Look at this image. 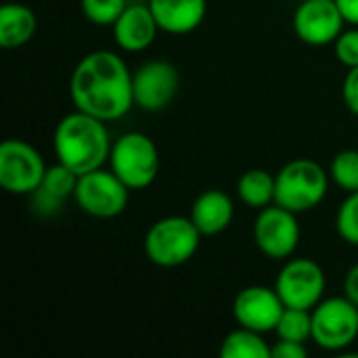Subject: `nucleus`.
Wrapping results in <instances>:
<instances>
[{"label": "nucleus", "instance_id": "obj_1", "mask_svg": "<svg viewBox=\"0 0 358 358\" xmlns=\"http://www.w3.org/2000/svg\"><path fill=\"white\" fill-rule=\"evenodd\" d=\"M76 109L103 122L124 117L134 107L132 71L111 50H94L82 57L69 80Z\"/></svg>", "mask_w": 358, "mask_h": 358}, {"label": "nucleus", "instance_id": "obj_2", "mask_svg": "<svg viewBox=\"0 0 358 358\" xmlns=\"http://www.w3.org/2000/svg\"><path fill=\"white\" fill-rule=\"evenodd\" d=\"M109 130L103 120L80 109L67 113L55 128L57 162L73 170L78 176L103 168L111 153Z\"/></svg>", "mask_w": 358, "mask_h": 358}, {"label": "nucleus", "instance_id": "obj_3", "mask_svg": "<svg viewBox=\"0 0 358 358\" xmlns=\"http://www.w3.org/2000/svg\"><path fill=\"white\" fill-rule=\"evenodd\" d=\"M329 176L313 159H292L275 176V203L296 214L310 212L325 199Z\"/></svg>", "mask_w": 358, "mask_h": 358}, {"label": "nucleus", "instance_id": "obj_4", "mask_svg": "<svg viewBox=\"0 0 358 358\" xmlns=\"http://www.w3.org/2000/svg\"><path fill=\"white\" fill-rule=\"evenodd\" d=\"M201 237L191 216H166L149 227L143 241L145 256L162 268H174L197 254Z\"/></svg>", "mask_w": 358, "mask_h": 358}, {"label": "nucleus", "instance_id": "obj_5", "mask_svg": "<svg viewBox=\"0 0 358 358\" xmlns=\"http://www.w3.org/2000/svg\"><path fill=\"white\" fill-rule=\"evenodd\" d=\"M109 166L130 191H141L157 178L159 153L151 136L143 132H126L113 143Z\"/></svg>", "mask_w": 358, "mask_h": 358}, {"label": "nucleus", "instance_id": "obj_6", "mask_svg": "<svg viewBox=\"0 0 358 358\" xmlns=\"http://www.w3.org/2000/svg\"><path fill=\"white\" fill-rule=\"evenodd\" d=\"M46 174L40 151L21 141L8 138L0 145V187L13 195H31Z\"/></svg>", "mask_w": 358, "mask_h": 358}, {"label": "nucleus", "instance_id": "obj_7", "mask_svg": "<svg viewBox=\"0 0 358 358\" xmlns=\"http://www.w3.org/2000/svg\"><path fill=\"white\" fill-rule=\"evenodd\" d=\"M78 208L94 218H115L128 208L130 189L113 170H92L78 178L73 193Z\"/></svg>", "mask_w": 358, "mask_h": 358}, {"label": "nucleus", "instance_id": "obj_8", "mask_svg": "<svg viewBox=\"0 0 358 358\" xmlns=\"http://www.w3.org/2000/svg\"><path fill=\"white\" fill-rule=\"evenodd\" d=\"M358 338V306L346 296L321 300L313 308V342L340 352Z\"/></svg>", "mask_w": 358, "mask_h": 358}, {"label": "nucleus", "instance_id": "obj_9", "mask_svg": "<svg viewBox=\"0 0 358 358\" xmlns=\"http://www.w3.org/2000/svg\"><path fill=\"white\" fill-rule=\"evenodd\" d=\"M325 273L310 258H294L285 262L275 281V289L287 308L313 310L325 294Z\"/></svg>", "mask_w": 358, "mask_h": 358}, {"label": "nucleus", "instance_id": "obj_10", "mask_svg": "<svg viewBox=\"0 0 358 358\" xmlns=\"http://www.w3.org/2000/svg\"><path fill=\"white\" fill-rule=\"evenodd\" d=\"M298 214L281 206H266L260 210L254 224V241L258 250L273 260L289 258L300 243Z\"/></svg>", "mask_w": 358, "mask_h": 358}, {"label": "nucleus", "instance_id": "obj_11", "mask_svg": "<svg viewBox=\"0 0 358 358\" xmlns=\"http://www.w3.org/2000/svg\"><path fill=\"white\" fill-rule=\"evenodd\" d=\"M180 88L178 69L162 59L143 63L132 73V94L134 105L143 111H162L166 109Z\"/></svg>", "mask_w": 358, "mask_h": 358}, {"label": "nucleus", "instance_id": "obj_12", "mask_svg": "<svg viewBox=\"0 0 358 358\" xmlns=\"http://www.w3.org/2000/svg\"><path fill=\"white\" fill-rule=\"evenodd\" d=\"M344 15L336 0H300L294 13L296 36L310 46H327L344 31Z\"/></svg>", "mask_w": 358, "mask_h": 358}, {"label": "nucleus", "instance_id": "obj_13", "mask_svg": "<svg viewBox=\"0 0 358 358\" xmlns=\"http://www.w3.org/2000/svg\"><path fill=\"white\" fill-rule=\"evenodd\" d=\"M283 310L285 304L277 289L264 285H250L241 289L233 302V317L239 327H248L258 334L275 331Z\"/></svg>", "mask_w": 358, "mask_h": 358}, {"label": "nucleus", "instance_id": "obj_14", "mask_svg": "<svg viewBox=\"0 0 358 358\" xmlns=\"http://www.w3.org/2000/svg\"><path fill=\"white\" fill-rule=\"evenodd\" d=\"M111 27H113V38L117 46L126 52L147 50L159 31V25L151 13V6L145 2L128 4L126 10L117 17V21Z\"/></svg>", "mask_w": 358, "mask_h": 358}, {"label": "nucleus", "instance_id": "obj_15", "mask_svg": "<svg viewBox=\"0 0 358 358\" xmlns=\"http://www.w3.org/2000/svg\"><path fill=\"white\" fill-rule=\"evenodd\" d=\"M78 174L69 170L63 164H55L46 168V174L40 182V187L31 193V206L40 216H55L61 208L63 201L73 197L76 187H78Z\"/></svg>", "mask_w": 358, "mask_h": 358}, {"label": "nucleus", "instance_id": "obj_16", "mask_svg": "<svg viewBox=\"0 0 358 358\" xmlns=\"http://www.w3.org/2000/svg\"><path fill=\"white\" fill-rule=\"evenodd\" d=\"M149 6L159 29L176 36L197 29L208 10L206 0H149Z\"/></svg>", "mask_w": 358, "mask_h": 358}, {"label": "nucleus", "instance_id": "obj_17", "mask_svg": "<svg viewBox=\"0 0 358 358\" xmlns=\"http://www.w3.org/2000/svg\"><path fill=\"white\" fill-rule=\"evenodd\" d=\"M233 199L220 189H210L201 193L191 208V220L203 237H214L227 231L233 222Z\"/></svg>", "mask_w": 358, "mask_h": 358}, {"label": "nucleus", "instance_id": "obj_18", "mask_svg": "<svg viewBox=\"0 0 358 358\" xmlns=\"http://www.w3.org/2000/svg\"><path fill=\"white\" fill-rule=\"evenodd\" d=\"M38 27L34 10L19 2H8L0 8V46L19 48L27 44Z\"/></svg>", "mask_w": 358, "mask_h": 358}, {"label": "nucleus", "instance_id": "obj_19", "mask_svg": "<svg viewBox=\"0 0 358 358\" xmlns=\"http://www.w3.org/2000/svg\"><path fill=\"white\" fill-rule=\"evenodd\" d=\"M239 199L250 208H266L275 203V176L262 168H252L241 174L237 182Z\"/></svg>", "mask_w": 358, "mask_h": 358}, {"label": "nucleus", "instance_id": "obj_20", "mask_svg": "<svg viewBox=\"0 0 358 358\" xmlns=\"http://www.w3.org/2000/svg\"><path fill=\"white\" fill-rule=\"evenodd\" d=\"M220 357L222 358H273L271 357V346L264 342L262 334L239 327L231 331L220 346Z\"/></svg>", "mask_w": 358, "mask_h": 358}, {"label": "nucleus", "instance_id": "obj_21", "mask_svg": "<svg viewBox=\"0 0 358 358\" xmlns=\"http://www.w3.org/2000/svg\"><path fill=\"white\" fill-rule=\"evenodd\" d=\"M275 334L279 340H292V342H302V344L313 340V310L285 306Z\"/></svg>", "mask_w": 358, "mask_h": 358}, {"label": "nucleus", "instance_id": "obj_22", "mask_svg": "<svg viewBox=\"0 0 358 358\" xmlns=\"http://www.w3.org/2000/svg\"><path fill=\"white\" fill-rule=\"evenodd\" d=\"M331 180L348 191V193H355L358 191V151L355 149H346V151H340L334 162H331Z\"/></svg>", "mask_w": 358, "mask_h": 358}, {"label": "nucleus", "instance_id": "obj_23", "mask_svg": "<svg viewBox=\"0 0 358 358\" xmlns=\"http://www.w3.org/2000/svg\"><path fill=\"white\" fill-rule=\"evenodd\" d=\"M130 0H82L84 17L94 25H113Z\"/></svg>", "mask_w": 358, "mask_h": 358}, {"label": "nucleus", "instance_id": "obj_24", "mask_svg": "<svg viewBox=\"0 0 358 358\" xmlns=\"http://www.w3.org/2000/svg\"><path fill=\"white\" fill-rule=\"evenodd\" d=\"M336 227L346 243L358 245V191L348 193V197L342 201L336 216Z\"/></svg>", "mask_w": 358, "mask_h": 358}, {"label": "nucleus", "instance_id": "obj_25", "mask_svg": "<svg viewBox=\"0 0 358 358\" xmlns=\"http://www.w3.org/2000/svg\"><path fill=\"white\" fill-rule=\"evenodd\" d=\"M334 44H336V57L340 59V63H344L348 69L358 67V27L342 31Z\"/></svg>", "mask_w": 358, "mask_h": 358}, {"label": "nucleus", "instance_id": "obj_26", "mask_svg": "<svg viewBox=\"0 0 358 358\" xmlns=\"http://www.w3.org/2000/svg\"><path fill=\"white\" fill-rule=\"evenodd\" d=\"M271 357L273 358H306L308 350L302 342H292V340H279L275 346H271Z\"/></svg>", "mask_w": 358, "mask_h": 358}, {"label": "nucleus", "instance_id": "obj_27", "mask_svg": "<svg viewBox=\"0 0 358 358\" xmlns=\"http://www.w3.org/2000/svg\"><path fill=\"white\" fill-rule=\"evenodd\" d=\"M342 96L346 107L358 115V67H352L348 71V76L344 78V86H342Z\"/></svg>", "mask_w": 358, "mask_h": 358}, {"label": "nucleus", "instance_id": "obj_28", "mask_svg": "<svg viewBox=\"0 0 358 358\" xmlns=\"http://www.w3.org/2000/svg\"><path fill=\"white\" fill-rule=\"evenodd\" d=\"M344 296L358 306V264H355L344 279Z\"/></svg>", "mask_w": 358, "mask_h": 358}, {"label": "nucleus", "instance_id": "obj_29", "mask_svg": "<svg viewBox=\"0 0 358 358\" xmlns=\"http://www.w3.org/2000/svg\"><path fill=\"white\" fill-rule=\"evenodd\" d=\"M340 13L344 15L346 23L358 25V0H336Z\"/></svg>", "mask_w": 358, "mask_h": 358}, {"label": "nucleus", "instance_id": "obj_30", "mask_svg": "<svg viewBox=\"0 0 358 358\" xmlns=\"http://www.w3.org/2000/svg\"><path fill=\"white\" fill-rule=\"evenodd\" d=\"M130 2H149V0H130Z\"/></svg>", "mask_w": 358, "mask_h": 358}]
</instances>
